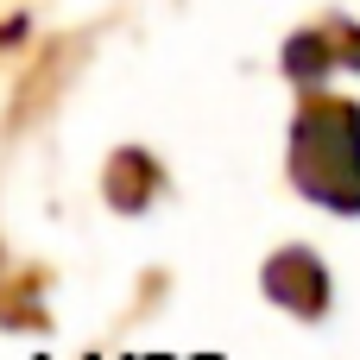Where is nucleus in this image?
<instances>
[{"instance_id": "f257e3e1", "label": "nucleus", "mask_w": 360, "mask_h": 360, "mask_svg": "<svg viewBox=\"0 0 360 360\" xmlns=\"http://www.w3.org/2000/svg\"><path fill=\"white\" fill-rule=\"evenodd\" d=\"M291 177L310 202L360 215V108L354 101H316L291 133Z\"/></svg>"}]
</instances>
